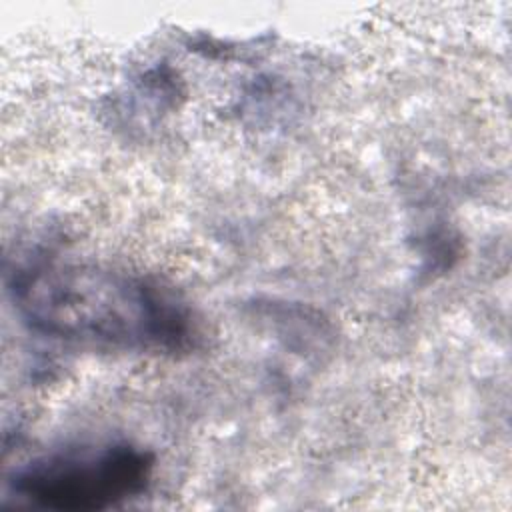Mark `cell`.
Listing matches in <instances>:
<instances>
[{
  "label": "cell",
  "instance_id": "2",
  "mask_svg": "<svg viewBox=\"0 0 512 512\" xmlns=\"http://www.w3.org/2000/svg\"><path fill=\"white\" fill-rule=\"evenodd\" d=\"M152 458L130 444L72 448L38 458L14 476L12 488L34 506L50 510H102L140 494Z\"/></svg>",
  "mask_w": 512,
  "mask_h": 512
},
{
  "label": "cell",
  "instance_id": "1",
  "mask_svg": "<svg viewBox=\"0 0 512 512\" xmlns=\"http://www.w3.org/2000/svg\"><path fill=\"white\" fill-rule=\"evenodd\" d=\"M10 290L24 320L52 338L122 350H176L190 336L184 306L130 274L42 262L20 270Z\"/></svg>",
  "mask_w": 512,
  "mask_h": 512
}]
</instances>
